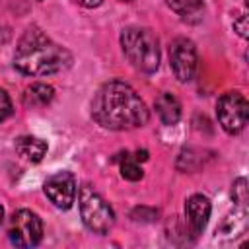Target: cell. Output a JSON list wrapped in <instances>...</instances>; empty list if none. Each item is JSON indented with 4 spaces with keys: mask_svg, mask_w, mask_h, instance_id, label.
<instances>
[{
    "mask_svg": "<svg viewBox=\"0 0 249 249\" xmlns=\"http://www.w3.org/2000/svg\"><path fill=\"white\" fill-rule=\"evenodd\" d=\"M91 117L109 130H130L144 126L150 119L140 95L121 80L103 84L91 101Z\"/></svg>",
    "mask_w": 249,
    "mask_h": 249,
    "instance_id": "cell-1",
    "label": "cell"
},
{
    "mask_svg": "<svg viewBox=\"0 0 249 249\" xmlns=\"http://www.w3.org/2000/svg\"><path fill=\"white\" fill-rule=\"evenodd\" d=\"M72 64V54L47 37L39 27H29L18 41L14 66L25 76L58 74Z\"/></svg>",
    "mask_w": 249,
    "mask_h": 249,
    "instance_id": "cell-2",
    "label": "cell"
},
{
    "mask_svg": "<svg viewBox=\"0 0 249 249\" xmlns=\"http://www.w3.org/2000/svg\"><path fill=\"white\" fill-rule=\"evenodd\" d=\"M121 47L126 60L140 72H156L160 66L158 37L146 27H126L121 33Z\"/></svg>",
    "mask_w": 249,
    "mask_h": 249,
    "instance_id": "cell-3",
    "label": "cell"
},
{
    "mask_svg": "<svg viewBox=\"0 0 249 249\" xmlns=\"http://www.w3.org/2000/svg\"><path fill=\"white\" fill-rule=\"evenodd\" d=\"M78 200H80V216H82L84 226L93 233L105 235L115 224L113 208L89 185L80 187Z\"/></svg>",
    "mask_w": 249,
    "mask_h": 249,
    "instance_id": "cell-4",
    "label": "cell"
},
{
    "mask_svg": "<svg viewBox=\"0 0 249 249\" xmlns=\"http://www.w3.org/2000/svg\"><path fill=\"white\" fill-rule=\"evenodd\" d=\"M216 115H218L220 126L228 134H239L245 128V124H247L249 103L243 97V93H239V91H228V93H224L218 99Z\"/></svg>",
    "mask_w": 249,
    "mask_h": 249,
    "instance_id": "cell-5",
    "label": "cell"
},
{
    "mask_svg": "<svg viewBox=\"0 0 249 249\" xmlns=\"http://www.w3.org/2000/svg\"><path fill=\"white\" fill-rule=\"evenodd\" d=\"M8 237L16 247H35L41 243L43 239V222L41 218L27 210L21 208L18 212H14V216L10 218V226H8Z\"/></svg>",
    "mask_w": 249,
    "mask_h": 249,
    "instance_id": "cell-6",
    "label": "cell"
},
{
    "mask_svg": "<svg viewBox=\"0 0 249 249\" xmlns=\"http://www.w3.org/2000/svg\"><path fill=\"white\" fill-rule=\"evenodd\" d=\"M169 66L179 82L193 80L198 66V54L191 39L179 37L169 45Z\"/></svg>",
    "mask_w": 249,
    "mask_h": 249,
    "instance_id": "cell-7",
    "label": "cell"
},
{
    "mask_svg": "<svg viewBox=\"0 0 249 249\" xmlns=\"http://www.w3.org/2000/svg\"><path fill=\"white\" fill-rule=\"evenodd\" d=\"M43 191L47 195V198L56 206V208H62V210H68L74 200H76V193H78V185H76V179L70 171H58L54 175H51L45 185H43Z\"/></svg>",
    "mask_w": 249,
    "mask_h": 249,
    "instance_id": "cell-8",
    "label": "cell"
},
{
    "mask_svg": "<svg viewBox=\"0 0 249 249\" xmlns=\"http://www.w3.org/2000/svg\"><path fill=\"white\" fill-rule=\"evenodd\" d=\"M210 212H212V204H210L208 196H204V195H193V196L187 198V202H185V214H187L189 228H191V231L195 235L202 233V230L208 224Z\"/></svg>",
    "mask_w": 249,
    "mask_h": 249,
    "instance_id": "cell-9",
    "label": "cell"
},
{
    "mask_svg": "<svg viewBox=\"0 0 249 249\" xmlns=\"http://www.w3.org/2000/svg\"><path fill=\"white\" fill-rule=\"evenodd\" d=\"M154 109H156L160 121H161L163 124H167V126L177 124L179 119H181V103H179V99H177L173 93H169V91H163V93H160V95L156 97Z\"/></svg>",
    "mask_w": 249,
    "mask_h": 249,
    "instance_id": "cell-10",
    "label": "cell"
},
{
    "mask_svg": "<svg viewBox=\"0 0 249 249\" xmlns=\"http://www.w3.org/2000/svg\"><path fill=\"white\" fill-rule=\"evenodd\" d=\"M47 148H49L47 142L41 138H35V136H19L16 140V152L33 163H37L45 158Z\"/></svg>",
    "mask_w": 249,
    "mask_h": 249,
    "instance_id": "cell-11",
    "label": "cell"
},
{
    "mask_svg": "<svg viewBox=\"0 0 249 249\" xmlns=\"http://www.w3.org/2000/svg\"><path fill=\"white\" fill-rule=\"evenodd\" d=\"M247 228V210L243 206H237L233 210V214L226 216L224 222L216 228V237L218 235H228V237H237L239 233H243Z\"/></svg>",
    "mask_w": 249,
    "mask_h": 249,
    "instance_id": "cell-12",
    "label": "cell"
},
{
    "mask_svg": "<svg viewBox=\"0 0 249 249\" xmlns=\"http://www.w3.org/2000/svg\"><path fill=\"white\" fill-rule=\"evenodd\" d=\"M54 97V89L53 86L49 84H43V82H37V84H31L25 93H23V103L27 107H45L53 101Z\"/></svg>",
    "mask_w": 249,
    "mask_h": 249,
    "instance_id": "cell-13",
    "label": "cell"
},
{
    "mask_svg": "<svg viewBox=\"0 0 249 249\" xmlns=\"http://www.w3.org/2000/svg\"><path fill=\"white\" fill-rule=\"evenodd\" d=\"M167 6L181 16L183 19L196 21L202 18L204 12V0H167Z\"/></svg>",
    "mask_w": 249,
    "mask_h": 249,
    "instance_id": "cell-14",
    "label": "cell"
},
{
    "mask_svg": "<svg viewBox=\"0 0 249 249\" xmlns=\"http://www.w3.org/2000/svg\"><path fill=\"white\" fill-rule=\"evenodd\" d=\"M123 158H121V175L126 179V181H140L142 179V175H144V171H142V167H140V161L134 158V156H130L128 152H124V154H121Z\"/></svg>",
    "mask_w": 249,
    "mask_h": 249,
    "instance_id": "cell-15",
    "label": "cell"
},
{
    "mask_svg": "<svg viewBox=\"0 0 249 249\" xmlns=\"http://www.w3.org/2000/svg\"><path fill=\"white\" fill-rule=\"evenodd\" d=\"M231 198L235 202V206H247V200H249V195H247V181L245 177H239L233 181V187H231Z\"/></svg>",
    "mask_w": 249,
    "mask_h": 249,
    "instance_id": "cell-16",
    "label": "cell"
},
{
    "mask_svg": "<svg viewBox=\"0 0 249 249\" xmlns=\"http://www.w3.org/2000/svg\"><path fill=\"white\" fill-rule=\"evenodd\" d=\"M156 216H158V210L146 208V206H138L130 212V218L136 222H152V220H156Z\"/></svg>",
    "mask_w": 249,
    "mask_h": 249,
    "instance_id": "cell-17",
    "label": "cell"
},
{
    "mask_svg": "<svg viewBox=\"0 0 249 249\" xmlns=\"http://www.w3.org/2000/svg\"><path fill=\"white\" fill-rule=\"evenodd\" d=\"M12 113H14L12 99H10V95L6 93V89H2V88H0V123H2V121H6Z\"/></svg>",
    "mask_w": 249,
    "mask_h": 249,
    "instance_id": "cell-18",
    "label": "cell"
},
{
    "mask_svg": "<svg viewBox=\"0 0 249 249\" xmlns=\"http://www.w3.org/2000/svg\"><path fill=\"white\" fill-rule=\"evenodd\" d=\"M233 29L237 31L239 37H247V16H239L237 19H233Z\"/></svg>",
    "mask_w": 249,
    "mask_h": 249,
    "instance_id": "cell-19",
    "label": "cell"
},
{
    "mask_svg": "<svg viewBox=\"0 0 249 249\" xmlns=\"http://www.w3.org/2000/svg\"><path fill=\"white\" fill-rule=\"evenodd\" d=\"M74 2H78V4L84 6V8H97L103 0H74Z\"/></svg>",
    "mask_w": 249,
    "mask_h": 249,
    "instance_id": "cell-20",
    "label": "cell"
},
{
    "mask_svg": "<svg viewBox=\"0 0 249 249\" xmlns=\"http://www.w3.org/2000/svg\"><path fill=\"white\" fill-rule=\"evenodd\" d=\"M134 158H136L138 161H146V160H148V152H146V150H138V152L134 154Z\"/></svg>",
    "mask_w": 249,
    "mask_h": 249,
    "instance_id": "cell-21",
    "label": "cell"
},
{
    "mask_svg": "<svg viewBox=\"0 0 249 249\" xmlns=\"http://www.w3.org/2000/svg\"><path fill=\"white\" fill-rule=\"evenodd\" d=\"M2 220H4V208H2V204H0V224H2Z\"/></svg>",
    "mask_w": 249,
    "mask_h": 249,
    "instance_id": "cell-22",
    "label": "cell"
},
{
    "mask_svg": "<svg viewBox=\"0 0 249 249\" xmlns=\"http://www.w3.org/2000/svg\"><path fill=\"white\" fill-rule=\"evenodd\" d=\"M121 2H132V0H121Z\"/></svg>",
    "mask_w": 249,
    "mask_h": 249,
    "instance_id": "cell-23",
    "label": "cell"
}]
</instances>
